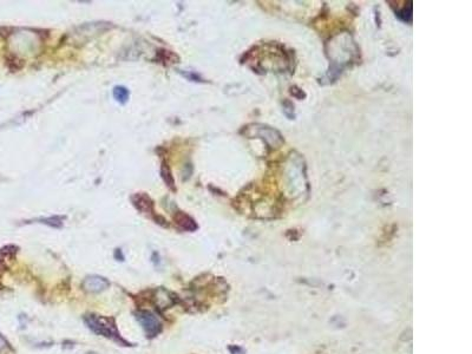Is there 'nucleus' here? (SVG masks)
Listing matches in <instances>:
<instances>
[{
    "instance_id": "1",
    "label": "nucleus",
    "mask_w": 472,
    "mask_h": 354,
    "mask_svg": "<svg viewBox=\"0 0 472 354\" xmlns=\"http://www.w3.org/2000/svg\"><path fill=\"white\" fill-rule=\"evenodd\" d=\"M84 322H85L86 326L89 327L93 333H96V334L102 335L104 338H107L112 340V341L121 343V345L129 346V343L121 336L120 332H118L116 321H114L113 318L97 314H89L84 316Z\"/></svg>"
},
{
    "instance_id": "2",
    "label": "nucleus",
    "mask_w": 472,
    "mask_h": 354,
    "mask_svg": "<svg viewBox=\"0 0 472 354\" xmlns=\"http://www.w3.org/2000/svg\"><path fill=\"white\" fill-rule=\"evenodd\" d=\"M137 321L146 332L147 338L153 339L162 332V323L157 316L149 311H137L135 313Z\"/></svg>"
},
{
    "instance_id": "3",
    "label": "nucleus",
    "mask_w": 472,
    "mask_h": 354,
    "mask_svg": "<svg viewBox=\"0 0 472 354\" xmlns=\"http://www.w3.org/2000/svg\"><path fill=\"white\" fill-rule=\"evenodd\" d=\"M82 287L84 288V291L89 293H100L110 287V282L103 276L91 275L84 279Z\"/></svg>"
},
{
    "instance_id": "4",
    "label": "nucleus",
    "mask_w": 472,
    "mask_h": 354,
    "mask_svg": "<svg viewBox=\"0 0 472 354\" xmlns=\"http://www.w3.org/2000/svg\"><path fill=\"white\" fill-rule=\"evenodd\" d=\"M131 201H133L135 207L141 212H143V214L151 215L154 212V203L148 195L143 193L135 194L133 195V197H131Z\"/></svg>"
},
{
    "instance_id": "5",
    "label": "nucleus",
    "mask_w": 472,
    "mask_h": 354,
    "mask_svg": "<svg viewBox=\"0 0 472 354\" xmlns=\"http://www.w3.org/2000/svg\"><path fill=\"white\" fill-rule=\"evenodd\" d=\"M155 300H156V305L160 308H169L177 301V296L171 294L170 292L165 291V289H160L156 291V295H155Z\"/></svg>"
},
{
    "instance_id": "6",
    "label": "nucleus",
    "mask_w": 472,
    "mask_h": 354,
    "mask_svg": "<svg viewBox=\"0 0 472 354\" xmlns=\"http://www.w3.org/2000/svg\"><path fill=\"white\" fill-rule=\"evenodd\" d=\"M175 218V223H176L178 227L183 230L187 231H194L195 229L197 228V224L195 223V221L191 218L189 215L184 214V212L178 211L176 212V215L174 216Z\"/></svg>"
},
{
    "instance_id": "7",
    "label": "nucleus",
    "mask_w": 472,
    "mask_h": 354,
    "mask_svg": "<svg viewBox=\"0 0 472 354\" xmlns=\"http://www.w3.org/2000/svg\"><path fill=\"white\" fill-rule=\"evenodd\" d=\"M113 97L118 103L126 104L128 100H129L130 92H129V90L124 86H114Z\"/></svg>"
},
{
    "instance_id": "8",
    "label": "nucleus",
    "mask_w": 472,
    "mask_h": 354,
    "mask_svg": "<svg viewBox=\"0 0 472 354\" xmlns=\"http://www.w3.org/2000/svg\"><path fill=\"white\" fill-rule=\"evenodd\" d=\"M161 175H162V178H163V181L165 182V184L169 187L170 190H176V188H175V182H174L173 175H171V173H170L169 167H168V165L165 163H163V165H162Z\"/></svg>"
},
{
    "instance_id": "9",
    "label": "nucleus",
    "mask_w": 472,
    "mask_h": 354,
    "mask_svg": "<svg viewBox=\"0 0 472 354\" xmlns=\"http://www.w3.org/2000/svg\"><path fill=\"white\" fill-rule=\"evenodd\" d=\"M40 221H43L42 223L49 224L50 227H55V228L62 227V224H63L62 220H60V217H58V216H55V217H50V218H44V220H40Z\"/></svg>"
},
{
    "instance_id": "10",
    "label": "nucleus",
    "mask_w": 472,
    "mask_h": 354,
    "mask_svg": "<svg viewBox=\"0 0 472 354\" xmlns=\"http://www.w3.org/2000/svg\"><path fill=\"white\" fill-rule=\"evenodd\" d=\"M5 345H6V342H5V340H4V339H3V338H2V336H0V350H2L3 348H4V347H5Z\"/></svg>"
}]
</instances>
